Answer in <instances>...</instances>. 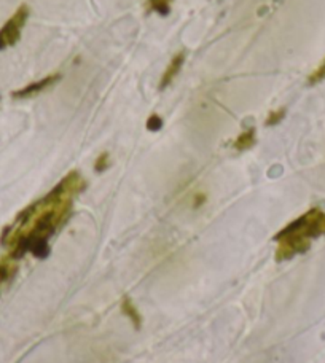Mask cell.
<instances>
[{
    "instance_id": "obj_12",
    "label": "cell",
    "mask_w": 325,
    "mask_h": 363,
    "mask_svg": "<svg viewBox=\"0 0 325 363\" xmlns=\"http://www.w3.org/2000/svg\"><path fill=\"white\" fill-rule=\"evenodd\" d=\"M322 80H325V60L322 61L321 66L309 75V79H308L309 85H316V83H321Z\"/></svg>"
},
{
    "instance_id": "obj_4",
    "label": "cell",
    "mask_w": 325,
    "mask_h": 363,
    "mask_svg": "<svg viewBox=\"0 0 325 363\" xmlns=\"http://www.w3.org/2000/svg\"><path fill=\"white\" fill-rule=\"evenodd\" d=\"M60 80H61V75L60 74L47 75V77H43L42 80H38L37 83H31V85L15 91V93H13V97H15V99H28V97L35 96L38 93H42V91L56 85V83L60 82Z\"/></svg>"
},
{
    "instance_id": "obj_5",
    "label": "cell",
    "mask_w": 325,
    "mask_h": 363,
    "mask_svg": "<svg viewBox=\"0 0 325 363\" xmlns=\"http://www.w3.org/2000/svg\"><path fill=\"white\" fill-rule=\"evenodd\" d=\"M185 57H187L185 51H179V53L172 57L171 62H169L167 69L165 70V74H162L161 80H160V89H165V88H167L169 85H171L172 80L179 75L182 66H184Z\"/></svg>"
},
{
    "instance_id": "obj_13",
    "label": "cell",
    "mask_w": 325,
    "mask_h": 363,
    "mask_svg": "<svg viewBox=\"0 0 325 363\" xmlns=\"http://www.w3.org/2000/svg\"><path fill=\"white\" fill-rule=\"evenodd\" d=\"M161 128H162V120H161L160 115L153 113V115L148 116V120H147V129H148V131L157 133V131H160Z\"/></svg>"
},
{
    "instance_id": "obj_7",
    "label": "cell",
    "mask_w": 325,
    "mask_h": 363,
    "mask_svg": "<svg viewBox=\"0 0 325 363\" xmlns=\"http://www.w3.org/2000/svg\"><path fill=\"white\" fill-rule=\"evenodd\" d=\"M18 272V263L11 255L0 260V285L10 282Z\"/></svg>"
},
{
    "instance_id": "obj_10",
    "label": "cell",
    "mask_w": 325,
    "mask_h": 363,
    "mask_svg": "<svg viewBox=\"0 0 325 363\" xmlns=\"http://www.w3.org/2000/svg\"><path fill=\"white\" fill-rule=\"evenodd\" d=\"M285 116V108H279V110H275V112H271L268 115V118H266L265 125L266 126H276L277 123H281L284 120Z\"/></svg>"
},
{
    "instance_id": "obj_6",
    "label": "cell",
    "mask_w": 325,
    "mask_h": 363,
    "mask_svg": "<svg viewBox=\"0 0 325 363\" xmlns=\"http://www.w3.org/2000/svg\"><path fill=\"white\" fill-rule=\"evenodd\" d=\"M121 311H123V314L128 317L129 322L133 323V327L136 330H139L142 327V315L139 313V309L134 306V303H133V300L129 296H123Z\"/></svg>"
},
{
    "instance_id": "obj_11",
    "label": "cell",
    "mask_w": 325,
    "mask_h": 363,
    "mask_svg": "<svg viewBox=\"0 0 325 363\" xmlns=\"http://www.w3.org/2000/svg\"><path fill=\"white\" fill-rule=\"evenodd\" d=\"M109 166H110V155L107 152H104L102 155H99V158L96 160L94 171L96 172H104V171L109 169Z\"/></svg>"
},
{
    "instance_id": "obj_3",
    "label": "cell",
    "mask_w": 325,
    "mask_h": 363,
    "mask_svg": "<svg viewBox=\"0 0 325 363\" xmlns=\"http://www.w3.org/2000/svg\"><path fill=\"white\" fill-rule=\"evenodd\" d=\"M29 13V6L23 4L15 13H13V16L9 21L4 24V28L0 29V50L13 47V45L21 38V30L26 21H28Z\"/></svg>"
},
{
    "instance_id": "obj_2",
    "label": "cell",
    "mask_w": 325,
    "mask_h": 363,
    "mask_svg": "<svg viewBox=\"0 0 325 363\" xmlns=\"http://www.w3.org/2000/svg\"><path fill=\"white\" fill-rule=\"evenodd\" d=\"M325 236V212L319 207L309 209L277 233L276 262H287L311 249L313 239Z\"/></svg>"
},
{
    "instance_id": "obj_1",
    "label": "cell",
    "mask_w": 325,
    "mask_h": 363,
    "mask_svg": "<svg viewBox=\"0 0 325 363\" xmlns=\"http://www.w3.org/2000/svg\"><path fill=\"white\" fill-rule=\"evenodd\" d=\"M87 182L80 172L72 171L47 196L19 212L15 223L6 226L0 242L11 249L10 255L19 260L31 252L37 258L50 254L48 241L72 216L74 199L83 191Z\"/></svg>"
},
{
    "instance_id": "obj_9",
    "label": "cell",
    "mask_w": 325,
    "mask_h": 363,
    "mask_svg": "<svg viewBox=\"0 0 325 363\" xmlns=\"http://www.w3.org/2000/svg\"><path fill=\"white\" fill-rule=\"evenodd\" d=\"M171 4H172V0H148L150 9L162 16H166L167 13L171 11Z\"/></svg>"
},
{
    "instance_id": "obj_8",
    "label": "cell",
    "mask_w": 325,
    "mask_h": 363,
    "mask_svg": "<svg viewBox=\"0 0 325 363\" xmlns=\"http://www.w3.org/2000/svg\"><path fill=\"white\" fill-rule=\"evenodd\" d=\"M253 145H255V129L253 128L246 129L243 134H239L235 140V144H233L235 150L238 152L249 150V148H252Z\"/></svg>"
}]
</instances>
